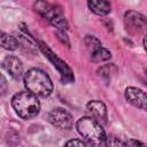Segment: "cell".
I'll list each match as a JSON object with an SVG mask.
<instances>
[{
	"label": "cell",
	"mask_w": 147,
	"mask_h": 147,
	"mask_svg": "<svg viewBox=\"0 0 147 147\" xmlns=\"http://www.w3.org/2000/svg\"><path fill=\"white\" fill-rule=\"evenodd\" d=\"M23 80L26 90L37 96L46 98L53 92V83L49 76L41 69H29L24 74Z\"/></svg>",
	"instance_id": "cell-1"
},
{
	"label": "cell",
	"mask_w": 147,
	"mask_h": 147,
	"mask_svg": "<svg viewBox=\"0 0 147 147\" xmlns=\"http://www.w3.org/2000/svg\"><path fill=\"white\" fill-rule=\"evenodd\" d=\"M11 106L15 113L23 119L36 117L40 110L38 96L29 91H21L16 93L11 99Z\"/></svg>",
	"instance_id": "cell-2"
},
{
	"label": "cell",
	"mask_w": 147,
	"mask_h": 147,
	"mask_svg": "<svg viewBox=\"0 0 147 147\" xmlns=\"http://www.w3.org/2000/svg\"><path fill=\"white\" fill-rule=\"evenodd\" d=\"M76 129L82 137L94 144H102L106 141V132L100 122L91 116L80 117L76 122Z\"/></svg>",
	"instance_id": "cell-3"
},
{
	"label": "cell",
	"mask_w": 147,
	"mask_h": 147,
	"mask_svg": "<svg viewBox=\"0 0 147 147\" xmlns=\"http://www.w3.org/2000/svg\"><path fill=\"white\" fill-rule=\"evenodd\" d=\"M34 10L45 20H47L52 25H54L55 28H57L61 31L68 30L69 24L64 17V15L62 14V11L60 10V8L56 5L49 3V2H45V1H37L33 5Z\"/></svg>",
	"instance_id": "cell-4"
},
{
	"label": "cell",
	"mask_w": 147,
	"mask_h": 147,
	"mask_svg": "<svg viewBox=\"0 0 147 147\" xmlns=\"http://www.w3.org/2000/svg\"><path fill=\"white\" fill-rule=\"evenodd\" d=\"M124 23L130 33L141 34L144 38L147 37V17L142 14L134 10H127L124 14Z\"/></svg>",
	"instance_id": "cell-5"
},
{
	"label": "cell",
	"mask_w": 147,
	"mask_h": 147,
	"mask_svg": "<svg viewBox=\"0 0 147 147\" xmlns=\"http://www.w3.org/2000/svg\"><path fill=\"white\" fill-rule=\"evenodd\" d=\"M48 122L60 130H70L74 126V118L64 108L52 109L48 113Z\"/></svg>",
	"instance_id": "cell-6"
},
{
	"label": "cell",
	"mask_w": 147,
	"mask_h": 147,
	"mask_svg": "<svg viewBox=\"0 0 147 147\" xmlns=\"http://www.w3.org/2000/svg\"><path fill=\"white\" fill-rule=\"evenodd\" d=\"M40 49H41V52L49 59V61L53 63V65L59 70V72H60L61 76H62V82H64V83H70V82L74 80V75H72L71 69L68 67V64H67L64 61H62L61 59H59L57 55L54 54V53L47 47V45L40 42Z\"/></svg>",
	"instance_id": "cell-7"
},
{
	"label": "cell",
	"mask_w": 147,
	"mask_h": 147,
	"mask_svg": "<svg viewBox=\"0 0 147 147\" xmlns=\"http://www.w3.org/2000/svg\"><path fill=\"white\" fill-rule=\"evenodd\" d=\"M86 46L91 49V60L93 62H103L111 57V53L103 48L101 42L93 36H87L85 38Z\"/></svg>",
	"instance_id": "cell-8"
},
{
	"label": "cell",
	"mask_w": 147,
	"mask_h": 147,
	"mask_svg": "<svg viewBox=\"0 0 147 147\" xmlns=\"http://www.w3.org/2000/svg\"><path fill=\"white\" fill-rule=\"evenodd\" d=\"M125 99L137 108L147 110V94L137 87L130 86L125 90Z\"/></svg>",
	"instance_id": "cell-9"
},
{
	"label": "cell",
	"mask_w": 147,
	"mask_h": 147,
	"mask_svg": "<svg viewBox=\"0 0 147 147\" xmlns=\"http://www.w3.org/2000/svg\"><path fill=\"white\" fill-rule=\"evenodd\" d=\"M3 69L15 79H20L22 76H24V67L22 61L14 56V55H8L5 57L2 62Z\"/></svg>",
	"instance_id": "cell-10"
},
{
	"label": "cell",
	"mask_w": 147,
	"mask_h": 147,
	"mask_svg": "<svg viewBox=\"0 0 147 147\" xmlns=\"http://www.w3.org/2000/svg\"><path fill=\"white\" fill-rule=\"evenodd\" d=\"M86 110L90 116L101 123L107 121V108L106 105L100 100H92L86 105Z\"/></svg>",
	"instance_id": "cell-11"
},
{
	"label": "cell",
	"mask_w": 147,
	"mask_h": 147,
	"mask_svg": "<svg viewBox=\"0 0 147 147\" xmlns=\"http://www.w3.org/2000/svg\"><path fill=\"white\" fill-rule=\"evenodd\" d=\"M87 6L98 16H106L111 11V3L106 0H90L87 1Z\"/></svg>",
	"instance_id": "cell-12"
},
{
	"label": "cell",
	"mask_w": 147,
	"mask_h": 147,
	"mask_svg": "<svg viewBox=\"0 0 147 147\" xmlns=\"http://www.w3.org/2000/svg\"><path fill=\"white\" fill-rule=\"evenodd\" d=\"M1 46L7 51H14L18 46V40L6 32H1Z\"/></svg>",
	"instance_id": "cell-13"
},
{
	"label": "cell",
	"mask_w": 147,
	"mask_h": 147,
	"mask_svg": "<svg viewBox=\"0 0 147 147\" xmlns=\"http://www.w3.org/2000/svg\"><path fill=\"white\" fill-rule=\"evenodd\" d=\"M105 144L107 147H126V144L116 136H108Z\"/></svg>",
	"instance_id": "cell-14"
},
{
	"label": "cell",
	"mask_w": 147,
	"mask_h": 147,
	"mask_svg": "<svg viewBox=\"0 0 147 147\" xmlns=\"http://www.w3.org/2000/svg\"><path fill=\"white\" fill-rule=\"evenodd\" d=\"M64 147H92L91 145L86 144L85 141L83 140H79V139H71L69 141L65 142Z\"/></svg>",
	"instance_id": "cell-15"
},
{
	"label": "cell",
	"mask_w": 147,
	"mask_h": 147,
	"mask_svg": "<svg viewBox=\"0 0 147 147\" xmlns=\"http://www.w3.org/2000/svg\"><path fill=\"white\" fill-rule=\"evenodd\" d=\"M56 34L59 36V38H60V39H62V41H63V42L65 41V44H67L68 46L70 45V44H69V40H68V37H67V34L64 33V31H61V30H57V31H56Z\"/></svg>",
	"instance_id": "cell-16"
},
{
	"label": "cell",
	"mask_w": 147,
	"mask_h": 147,
	"mask_svg": "<svg viewBox=\"0 0 147 147\" xmlns=\"http://www.w3.org/2000/svg\"><path fill=\"white\" fill-rule=\"evenodd\" d=\"M142 44H144V47H145V49H146V52H147V37H145V38H144Z\"/></svg>",
	"instance_id": "cell-17"
}]
</instances>
